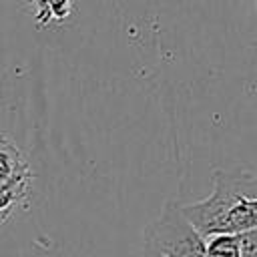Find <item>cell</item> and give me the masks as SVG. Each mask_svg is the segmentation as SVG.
Returning <instances> with one entry per match:
<instances>
[{
	"instance_id": "obj_2",
	"label": "cell",
	"mask_w": 257,
	"mask_h": 257,
	"mask_svg": "<svg viewBox=\"0 0 257 257\" xmlns=\"http://www.w3.org/2000/svg\"><path fill=\"white\" fill-rule=\"evenodd\" d=\"M145 247L161 257H205V237L185 217L179 201H167L145 227Z\"/></svg>"
},
{
	"instance_id": "obj_6",
	"label": "cell",
	"mask_w": 257,
	"mask_h": 257,
	"mask_svg": "<svg viewBox=\"0 0 257 257\" xmlns=\"http://www.w3.org/2000/svg\"><path fill=\"white\" fill-rule=\"evenodd\" d=\"M239 257H257V229L237 233Z\"/></svg>"
},
{
	"instance_id": "obj_7",
	"label": "cell",
	"mask_w": 257,
	"mask_h": 257,
	"mask_svg": "<svg viewBox=\"0 0 257 257\" xmlns=\"http://www.w3.org/2000/svg\"><path fill=\"white\" fill-rule=\"evenodd\" d=\"M143 257H161V255H157L155 251H151V249H147V247H145V251H143Z\"/></svg>"
},
{
	"instance_id": "obj_5",
	"label": "cell",
	"mask_w": 257,
	"mask_h": 257,
	"mask_svg": "<svg viewBox=\"0 0 257 257\" xmlns=\"http://www.w3.org/2000/svg\"><path fill=\"white\" fill-rule=\"evenodd\" d=\"M36 6L38 24H48L52 20H66L72 12L74 0H32Z\"/></svg>"
},
{
	"instance_id": "obj_3",
	"label": "cell",
	"mask_w": 257,
	"mask_h": 257,
	"mask_svg": "<svg viewBox=\"0 0 257 257\" xmlns=\"http://www.w3.org/2000/svg\"><path fill=\"white\" fill-rule=\"evenodd\" d=\"M28 179L26 163L20 151L0 133V187Z\"/></svg>"
},
{
	"instance_id": "obj_8",
	"label": "cell",
	"mask_w": 257,
	"mask_h": 257,
	"mask_svg": "<svg viewBox=\"0 0 257 257\" xmlns=\"http://www.w3.org/2000/svg\"><path fill=\"white\" fill-rule=\"evenodd\" d=\"M253 2H255V6H257V0H253Z\"/></svg>"
},
{
	"instance_id": "obj_1",
	"label": "cell",
	"mask_w": 257,
	"mask_h": 257,
	"mask_svg": "<svg viewBox=\"0 0 257 257\" xmlns=\"http://www.w3.org/2000/svg\"><path fill=\"white\" fill-rule=\"evenodd\" d=\"M181 207L203 237L257 229V175L217 169L211 195Z\"/></svg>"
},
{
	"instance_id": "obj_4",
	"label": "cell",
	"mask_w": 257,
	"mask_h": 257,
	"mask_svg": "<svg viewBox=\"0 0 257 257\" xmlns=\"http://www.w3.org/2000/svg\"><path fill=\"white\" fill-rule=\"evenodd\" d=\"M205 257H239V241L233 233L205 237Z\"/></svg>"
}]
</instances>
